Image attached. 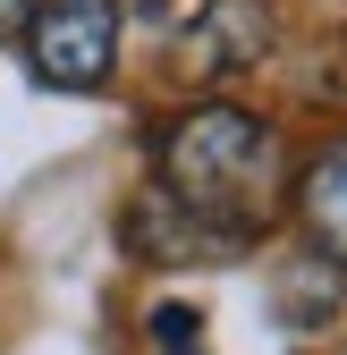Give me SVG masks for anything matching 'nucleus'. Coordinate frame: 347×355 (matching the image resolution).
I'll return each mask as SVG.
<instances>
[{
    "mask_svg": "<svg viewBox=\"0 0 347 355\" xmlns=\"http://www.w3.org/2000/svg\"><path fill=\"white\" fill-rule=\"evenodd\" d=\"M153 347L161 355H203V313L195 304H153Z\"/></svg>",
    "mask_w": 347,
    "mask_h": 355,
    "instance_id": "423d86ee",
    "label": "nucleus"
},
{
    "mask_svg": "<svg viewBox=\"0 0 347 355\" xmlns=\"http://www.w3.org/2000/svg\"><path fill=\"white\" fill-rule=\"evenodd\" d=\"M288 187H296V220H305L314 254L330 262V271H347V136H330Z\"/></svg>",
    "mask_w": 347,
    "mask_h": 355,
    "instance_id": "39448f33",
    "label": "nucleus"
},
{
    "mask_svg": "<svg viewBox=\"0 0 347 355\" xmlns=\"http://www.w3.org/2000/svg\"><path fill=\"white\" fill-rule=\"evenodd\" d=\"M34 9H42V0H0V42L26 34V26H34Z\"/></svg>",
    "mask_w": 347,
    "mask_h": 355,
    "instance_id": "0eeeda50",
    "label": "nucleus"
},
{
    "mask_svg": "<svg viewBox=\"0 0 347 355\" xmlns=\"http://www.w3.org/2000/svg\"><path fill=\"white\" fill-rule=\"evenodd\" d=\"M271 42H280V9L271 0H203L187 17V34H178V51H187V76L221 85V76L263 68Z\"/></svg>",
    "mask_w": 347,
    "mask_h": 355,
    "instance_id": "7ed1b4c3",
    "label": "nucleus"
},
{
    "mask_svg": "<svg viewBox=\"0 0 347 355\" xmlns=\"http://www.w3.org/2000/svg\"><path fill=\"white\" fill-rule=\"evenodd\" d=\"M119 237H127V254H136V262H229V254H246V237L195 220L187 203H169L161 187H144L136 203H127Z\"/></svg>",
    "mask_w": 347,
    "mask_h": 355,
    "instance_id": "20e7f679",
    "label": "nucleus"
},
{
    "mask_svg": "<svg viewBox=\"0 0 347 355\" xmlns=\"http://www.w3.org/2000/svg\"><path fill=\"white\" fill-rule=\"evenodd\" d=\"M153 169H161L153 187L169 203H187L195 220H212V229H229L246 245L280 211V195H288V144H280V127L263 110H246V102H187L161 127Z\"/></svg>",
    "mask_w": 347,
    "mask_h": 355,
    "instance_id": "f257e3e1",
    "label": "nucleus"
},
{
    "mask_svg": "<svg viewBox=\"0 0 347 355\" xmlns=\"http://www.w3.org/2000/svg\"><path fill=\"white\" fill-rule=\"evenodd\" d=\"M26 42V76L51 94H94L119 68V0H42Z\"/></svg>",
    "mask_w": 347,
    "mask_h": 355,
    "instance_id": "f03ea898",
    "label": "nucleus"
}]
</instances>
